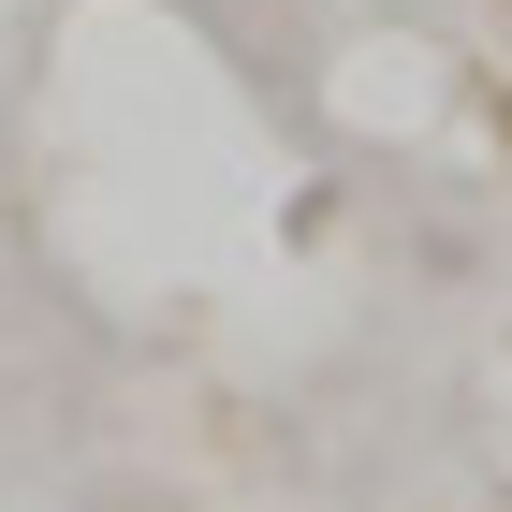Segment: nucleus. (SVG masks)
Returning <instances> with one entry per match:
<instances>
[]
</instances>
